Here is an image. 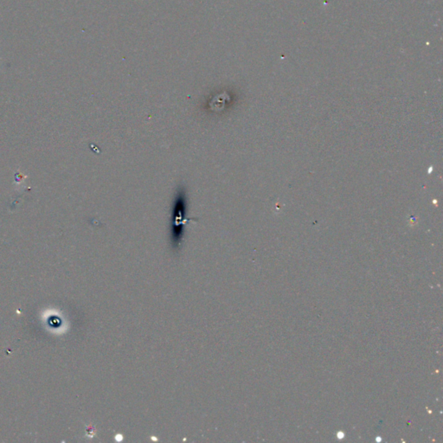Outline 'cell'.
Listing matches in <instances>:
<instances>
[{"instance_id":"obj_1","label":"cell","mask_w":443,"mask_h":443,"mask_svg":"<svg viewBox=\"0 0 443 443\" xmlns=\"http://www.w3.org/2000/svg\"><path fill=\"white\" fill-rule=\"evenodd\" d=\"M187 196L183 186L177 189L174 198L171 219V237L175 247L180 245L187 223Z\"/></svg>"}]
</instances>
